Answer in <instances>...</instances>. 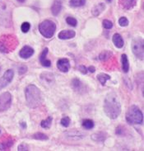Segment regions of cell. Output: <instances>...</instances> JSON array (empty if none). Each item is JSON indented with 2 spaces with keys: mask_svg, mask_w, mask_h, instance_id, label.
Segmentation results:
<instances>
[{
  "mask_svg": "<svg viewBox=\"0 0 144 151\" xmlns=\"http://www.w3.org/2000/svg\"><path fill=\"white\" fill-rule=\"evenodd\" d=\"M103 108L105 113L109 118L113 120L118 118L121 113V104L118 95L114 92L107 94L104 100Z\"/></svg>",
  "mask_w": 144,
  "mask_h": 151,
  "instance_id": "6da1fadb",
  "label": "cell"
},
{
  "mask_svg": "<svg viewBox=\"0 0 144 151\" xmlns=\"http://www.w3.org/2000/svg\"><path fill=\"white\" fill-rule=\"evenodd\" d=\"M26 101L31 108H37L42 103V94L41 90L34 84L28 85L25 89Z\"/></svg>",
  "mask_w": 144,
  "mask_h": 151,
  "instance_id": "7a4b0ae2",
  "label": "cell"
},
{
  "mask_svg": "<svg viewBox=\"0 0 144 151\" xmlns=\"http://www.w3.org/2000/svg\"><path fill=\"white\" fill-rule=\"evenodd\" d=\"M18 45V40L13 35H4L0 37V52L10 53Z\"/></svg>",
  "mask_w": 144,
  "mask_h": 151,
  "instance_id": "3957f363",
  "label": "cell"
},
{
  "mask_svg": "<svg viewBox=\"0 0 144 151\" xmlns=\"http://www.w3.org/2000/svg\"><path fill=\"white\" fill-rule=\"evenodd\" d=\"M125 119L126 122L130 125H140L143 122V114L138 106L132 105L128 109Z\"/></svg>",
  "mask_w": 144,
  "mask_h": 151,
  "instance_id": "277c9868",
  "label": "cell"
},
{
  "mask_svg": "<svg viewBox=\"0 0 144 151\" xmlns=\"http://www.w3.org/2000/svg\"><path fill=\"white\" fill-rule=\"evenodd\" d=\"M39 32L45 38L49 39L53 37L56 31V25L50 20H45L41 22L38 27Z\"/></svg>",
  "mask_w": 144,
  "mask_h": 151,
  "instance_id": "5b68a950",
  "label": "cell"
},
{
  "mask_svg": "<svg viewBox=\"0 0 144 151\" xmlns=\"http://www.w3.org/2000/svg\"><path fill=\"white\" fill-rule=\"evenodd\" d=\"M132 50L137 58L143 60L144 57V41L142 37H137L132 42Z\"/></svg>",
  "mask_w": 144,
  "mask_h": 151,
  "instance_id": "8992f818",
  "label": "cell"
},
{
  "mask_svg": "<svg viewBox=\"0 0 144 151\" xmlns=\"http://www.w3.org/2000/svg\"><path fill=\"white\" fill-rule=\"evenodd\" d=\"M12 100V95L8 92H5L0 95V112L5 111L10 108Z\"/></svg>",
  "mask_w": 144,
  "mask_h": 151,
  "instance_id": "52a82bcc",
  "label": "cell"
},
{
  "mask_svg": "<svg viewBox=\"0 0 144 151\" xmlns=\"http://www.w3.org/2000/svg\"><path fill=\"white\" fill-rule=\"evenodd\" d=\"M14 77V72L12 70H8L4 75L0 78V90L4 88L12 81Z\"/></svg>",
  "mask_w": 144,
  "mask_h": 151,
  "instance_id": "ba28073f",
  "label": "cell"
},
{
  "mask_svg": "<svg viewBox=\"0 0 144 151\" xmlns=\"http://www.w3.org/2000/svg\"><path fill=\"white\" fill-rule=\"evenodd\" d=\"M15 142L12 136L6 135L0 140V150H9Z\"/></svg>",
  "mask_w": 144,
  "mask_h": 151,
  "instance_id": "9c48e42d",
  "label": "cell"
},
{
  "mask_svg": "<svg viewBox=\"0 0 144 151\" xmlns=\"http://www.w3.org/2000/svg\"><path fill=\"white\" fill-rule=\"evenodd\" d=\"M66 137L68 139H73V140H79V139H82V138L85 137V134L82 132V131H78V130H72V131H68L64 134Z\"/></svg>",
  "mask_w": 144,
  "mask_h": 151,
  "instance_id": "30bf717a",
  "label": "cell"
},
{
  "mask_svg": "<svg viewBox=\"0 0 144 151\" xmlns=\"http://www.w3.org/2000/svg\"><path fill=\"white\" fill-rule=\"evenodd\" d=\"M71 87L75 92H77L78 93H83L84 92H86L84 84L77 78H73L71 81Z\"/></svg>",
  "mask_w": 144,
  "mask_h": 151,
  "instance_id": "8fae6325",
  "label": "cell"
},
{
  "mask_svg": "<svg viewBox=\"0 0 144 151\" xmlns=\"http://www.w3.org/2000/svg\"><path fill=\"white\" fill-rule=\"evenodd\" d=\"M70 62L68 59L63 58L57 61V68L63 73H67L70 70Z\"/></svg>",
  "mask_w": 144,
  "mask_h": 151,
  "instance_id": "7c38bea8",
  "label": "cell"
},
{
  "mask_svg": "<svg viewBox=\"0 0 144 151\" xmlns=\"http://www.w3.org/2000/svg\"><path fill=\"white\" fill-rule=\"evenodd\" d=\"M34 52H35V50L31 46L25 45L24 47L20 50L19 55L22 59H29V58L31 57L33 55H34Z\"/></svg>",
  "mask_w": 144,
  "mask_h": 151,
  "instance_id": "4fadbf2b",
  "label": "cell"
},
{
  "mask_svg": "<svg viewBox=\"0 0 144 151\" xmlns=\"http://www.w3.org/2000/svg\"><path fill=\"white\" fill-rule=\"evenodd\" d=\"M76 36V32L73 30H63L58 33V37L61 40H69Z\"/></svg>",
  "mask_w": 144,
  "mask_h": 151,
  "instance_id": "5bb4252c",
  "label": "cell"
},
{
  "mask_svg": "<svg viewBox=\"0 0 144 151\" xmlns=\"http://www.w3.org/2000/svg\"><path fill=\"white\" fill-rule=\"evenodd\" d=\"M119 5L125 10H129L135 7L137 0H119Z\"/></svg>",
  "mask_w": 144,
  "mask_h": 151,
  "instance_id": "9a60e30c",
  "label": "cell"
},
{
  "mask_svg": "<svg viewBox=\"0 0 144 151\" xmlns=\"http://www.w3.org/2000/svg\"><path fill=\"white\" fill-rule=\"evenodd\" d=\"M48 48H45L44 50L42 51V53L41 54V56H40V62L42 65L44 67H50L51 66V62L49 60L46 59L47 56V54H48Z\"/></svg>",
  "mask_w": 144,
  "mask_h": 151,
  "instance_id": "2e32d148",
  "label": "cell"
},
{
  "mask_svg": "<svg viewBox=\"0 0 144 151\" xmlns=\"http://www.w3.org/2000/svg\"><path fill=\"white\" fill-rule=\"evenodd\" d=\"M112 41L113 43L115 44V45L117 48H122L124 45V41H123V37H121V35H119V33H115V35L112 37Z\"/></svg>",
  "mask_w": 144,
  "mask_h": 151,
  "instance_id": "e0dca14e",
  "label": "cell"
},
{
  "mask_svg": "<svg viewBox=\"0 0 144 151\" xmlns=\"http://www.w3.org/2000/svg\"><path fill=\"white\" fill-rule=\"evenodd\" d=\"M62 10V3L59 0H55L51 7V12L53 16H58Z\"/></svg>",
  "mask_w": 144,
  "mask_h": 151,
  "instance_id": "ac0fdd59",
  "label": "cell"
},
{
  "mask_svg": "<svg viewBox=\"0 0 144 151\" xmlns=\"http://www.w3.org/2000/svg\"><path fill=\"white\" fill-rule=\"evenodd\" d=\"M107 134L105 132H97L91 135V139H93L96 142H104L106 139Z\"/></svg>",
  "mask_w": 144,
  "mask_h": 151,
  "instance_id": "d6986e66",
  "label": "cell"
},
{
  "mask_svg": "<svg viewBox=\"0 0 144 151\" xmlns=\"http://www.w3.org/2000/svg\"><path fill=\"white\" fill-rule=\"evenodd\" d=\"M105 9H106L105 4H103V3L98 4L92 8V15L94 17H98Z\"/></svg>",
  "mask_w": 144,
  "mask_h": 151,
  "instance_id": "ffe728a7",
  "label": "cell"
},
{
  "mask_svg": "<svg viewBox=\"0 0 144 151\" xmlns=\"http://www.w3.org/2000/svg\"><path fill=\"white\" fill-rule=\"evenodd\" d=\"M113 57V52L110 50H103L101 53L99 55V60L101 61L105 62Z\"/></svg>",
  "mask_w": 144,
  "mask_h": 151,
  "instance_id": "44dd1931",
  "label": "cell"
},
{
  "mask_svg": "<svg viewBox=\"0 0 144 151\" xmlns=\"http://www.w3.org/2000/svg\"><path fill=\"white\" fill-rule=\"evenodd\" d=\"M121 63H122V70L124 73H128L129 70V62L128 56L125 54H123L121 55Z\"/></svg>",
  "mask_w": 144,
  "mask_h": 151,
  "instance_id": "7402d4cb",
  "label": "cell"
},
{
  "mask_svg": "<svg viewBox=\"0 0 144 151\" xmlns=\"http://www.w3.org/2000/svg\"><path fill=\"white\" fill-rule=\"evenodd\" d=\"M110 76L109 75V74H104V73H101V74H99L97 75V79H98V81L101 83V85L105 86L106 85V82L108 80H110Z\"/></svg>",
  "mask_w": 144,
  "mask_h": 151,
  "instance_id": "603a6c76",
  "label": "cell"
},
{
  "mask_svg": "<svg viewBox=\"0 0 144 151\" xmlns=\"http://www.w3.org/2000/svg\"><path fill=\"white\" fill-rule=\"evenodd\" d=\"M52 122H53V117L52 116H49V117H47L45 120H43L41 122V126L44 129H49L51 127Z\"/></svg>",
  "mask_w": 144,
  "mask_h": 151,
  "instance_id": "cb8c5ba5",
  "label": "cell"
},
{
  "mask_svg": "<svg viewBox=\"0 0 144 151\" xmlns=\"http://www.w3.org/2000/svg\"><path fill=\"white\" fill-rule=\"evenodd\" d=\"M95 124L93 121H91L90 119H86L82 122V127H84L86 130H91L94 127Z\"/></svg>",
  "mask_w": 144,
  "mask_h": 151,
  "instance_id": "d4e9b609",
  "label": "cell"
},
{
  "mask_svg": "<svg viewBox=\"0 0 144 151\" xmlns=\"http://www.w3.org/2000/svg\"><path fill=\"white\" fill-rule=\"evenodd\" d=\"M86 4V0H70V5L74 8L82 7Z\"/></svg>",
  "mask_w": 144,
  "mask_h": 151,
  "instance_id": "484cf974",
  "label": "cell"
},
{
  "mask_svg": "<svg viewBox=\"0 0 144 151\" xmlns=\"http://www.w3.org/2000/svg\"><path fill=\"white\" fill-rule=\"evenodd\" d=\"M32 138L35 139H38V140H47V139H49V137L45 134L41 133V132H38V133L34 134L32 135Z\"/></svg>",
  "mask_w": 144,
  "mask_h": 151,
  "instance_id": "4316f807",
  "label": "cell"
},
{
  "mask_svg": "<svg viewBox=\"0 0 144 151\" xmlns=\"http://www.w3.org/2000/svg\"><path fill=\"white\" fill-rule=\"evenodd\" d=\"M70 123H71V120L68 116H64V117H63L61 120V122H60V124H61L62 126L63 127H69Z\"/></svg>",
  "mask_w": 144,
  "mask_h": 151,
  "instance_id": "83f0119b",
  "label": "cell"
},
{
  "mask_svg": "<svg viewBox=\"0 0 144 151\" xmlns=\"http://www.w3.org/2000/svg\"><path fill=\"white\" fill-rule=\"evenodd\" d=\"M66 22H67L68 24L72 26V27H76L77 24H78V21L76 20L74 17H68L66 18Z\"/></svg>",
  "mask_w": 144,
  "mask_h": 151,
  "instance_id": "f1b7e54d",
  "label": "cell"
},
{
  "mask_svg": "<svg viewBox=\"0 0 144 151\" xmlns=\"http://www.w3.org/2000/svg\"><path fill=\"white\" fill-rule=\"evenodd\" d=\"M31 28V24L29 23V22H23L21 26V32L23 33H26L28 32L29 30Z\"/></svg>",
  "mask_w": 144,
  "mask_h": 151,
  "instance_id": "f546056e",
  "label": "cell"
},
{
  "mask_svg": "<svg viewBox=\"0 0 144 151\" xmlns=\"http://www.w3.org/2000/svg\"><path fill=\"white\" fill-rule=\"evenodd\" d=\"M102 25L103 27H104V28L108 29V30L113 27V22H110V20H107V19H105V20L103 21Z\"/></svg>",
  "mask_w": 144,
  "mask_h": 151,
  "instance_id": "4dcf8cb0",
  "label": "cell"
},
{
  "mask_svg": "<svg viewBox=\"0 0 144 151\" xmlns=\"http://www.w3.org/2000/svg\"><path fill=\"white\" fill-rule=\"evenodd\" d=\"M119 26H121V27H127L128 25V20L127 19V17H120L119 20Z\"/></svg>",
  "mask_w": 144,
  "mask_h": 151,
  "instance_id": "1f68e13d",
  "label": "cell"
},
{
  "mask_svg": "<svg viewBox=\"0 0 144 151\" xmlns=\"http://www.w3.org/2000/svg\"><path fill=\"white\" fill-rule=\"evenodd\" d=\"M17 150L19 151H27L29 150V146L26 144H21L18 145Z\"/></svg>",
  "mask_w": 144,
  "mask_h": 151,
  "instance_id": "d6a6232c",
  "label": "cell"
},
{
  "mask_svg": "<svg viewBox=\"0 0 144 151\" xmlns=\"http://www.w3.org/2000/svg\"><path fill=\"white\" fill-rule=\"evenodd\" d=\"M27 71V67L26 65H21L18 68V74H23Z\"/></svg>",
  "mask_w": 144,
  "mask_h": 151,
  "instance_id": "836d02e7",
  "label": "cell"
},
{
  "mask_svg": "<svg viewBox=\"0 0 144 151\" xmlns=\"http://www.w3.org/2000/svg\"><path fill=\"white\" fill-rule=\"evenodd\" d=\"M78 70L82 73V74H87V69H86V66L84 65H79L78 66Z\"/></svg>",
  "mask_w": 144,
  "mask_h": 151,
  "instance_id": "e575fe53",
  "label": "cell"
},
{
  "mask_svg": "<svg viewBox=\"0 0 144 151\" xmlns=\"http://www.w3.org/2000/svg\"><path fill=\"white\" fill-rule=\"evenodd\" d=\"M124 132V129L122 127H119L116 128V134L119 135H123Z\"/></svg>",
  "mask_w": 144,
  "mask_h": 151,
  "instance_id": "d590c367",
  "label": "cell"
},
{
  "mask_svg": "<svg viewBox=\"0 0 144 151\" xmlns=\"http://www.w3.org/2000/svg\"><path fill=\"white\" fill-rule=\"evenodd\" d=\"M87 70H89L91 73H94L95 71H96V69H95V67H93V66H90V67H88Z\"/></svg>",
  "mask_w": 144,
  "mask_h": 151,
  "instance_id": "8d00e7d4",
  "label": "cell"
},
{
  "mask_svg": "<svg viewBox=\"0 0 144 151\" xmlns=\"http://www.w3.org/2000/svg\"><path fill=\"white\" fill-rule=\"evenodd\" d=\"M17 1H18L19 3H24L26 0H17Z\"/></svg>",
  "mask_w": 144,
  "mask_h": 151,
  "instance_id": "74e56055",
  "label": "cell"
},
{
  "mask_svg": "<svg viewBox=\"0 0 144 151\" xmlns=\"http://www.w3.org/2000/svg\"><path fill=\"white\" fill-rule=\"evenodd\" d=\"M21 125H22V127H26V124H25V122H22V123H21Z\"/></svg>",
  "mask_w": 144,
  "mask_h": 151,
  "instance_id": "f35d334b",
  "label": "cell"
},
{
  "mask_svg": "<svg viewBox=\"0 0 144 151\" xmlns=\"http://www.w3.org/2000/svg\"><path fill=\"white\" fill-rule=\"evenodd\" d=\"M107 2H108V3H111V1H112V0H106Z\"/></svg>",
  "mask_w": 144,
  "mask_h": 151,
  "instance_id": "ab89813d",
  "label": "cell"
},
{
  "mask_svg": "<svg viewBox=\"0 0 144 151\" xmlns=\"http://www.w3.org/2000/svg\"><path fill=\"white\" fill-rule=\"evenodd\" d=\"M0 132H1V130H0Z\"/></svg>",
  "mask_w": 144,
  "mask_h": 151,
  "instance_id": "60d3db41",
  "label": "cell"
}]
</instances>
